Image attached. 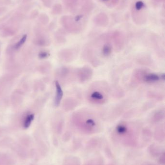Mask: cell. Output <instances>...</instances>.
<instances>
[{
	"mask_svg": "<svg viewBox=\"0 0 165 165\" xmlns=\"http://www.w3.org/2000/svg\"><path fill=\"white\" fill-rule=\"evenodd\" d=\"M108 88L104 83L98 82L92 85L88 90L87 99L95 104H103L108 99Z\"/></svg>",
	"mask_w": 165,
	"mask_h": 165,
	"instance_id": "obj_1",
	"label": "cell"
},
{
	"mask_svg": "<svg viewBox=\"0 0 165 165\" xmlns=\"http://www.w3.org/2000/svg\"><path fill=\"white\" fill-rule=\"evenodd\" d=\"M165 75L155 73H146L142 76V80L146 83H155L162 79L164 80Z\"/></svg>",
	"mask_w": 165,
	"mask_h": 165,
	"instance_id": "obj_2",
	"label": "cell"
},
{
	"mask_svg": "<svg viewBox=\"0 0 165 165\" xmlns=\"http://www.w3.org/2000/svg\"><path fill=\"white\" fill-rule=\"evenodd\" d=\"M56 87V96L55 98L54 104L56 106H58L60 104L63 96V91L58 81L55 82Z\"/></svg>",
	"mask_w": 165,
	"mask_h": 165,
	"instance_id": "obj_3",
	"label": "cell"
},
{
	"mask_svg": "<svg viewBox=\"0 0 165 165\" xmlns=\"http://www.w3.org/2000/svg\"><path fill=\"white\" fill-rule=\"evenodd\" d=\"M92 73L91 69L87 68H83L79 71V78L83 81L87 80L91 77Z\"/></svg>",
	"mask_w": 165,
	"mask_h": 165,
	"instance_id": "obj_4",
	"label": "cell"
},
{
	"mask_svg": "<svg viewBox=\"0 0 165 165\" xmlns=\"http://www.w3.org/2000/svg\"><path fill=\"white\" fill-rule=\"evenodd\" d=\"M116 131L118 134H124L128 131V127L124 124H120L116 126Z\"/></svg>",
	"mask_w": 165,
	"mask_h": 165,
	"instance_id": "obj_5",
	"label": "cell"
},
{
	"mask_svg": "<svg viewBox=\"0 0 165 165\" xmlns=\"http://www.w3.org/2000/svg\"><path fill=\"white\" fill-rule=\"evenodd\" d=\"M34 117V115L33 114H30L26 117L23 123V127L24 129H28L31 126V123L32 121H33Z\"/></svg>",
	"mask_w": 165,
	"mask_h": 165,
	"instance_id": "obj_6",
	"label": "cell"
},
{
	"mask_svg": "<svg viewBox=\"0 0 165 165\" xmlns=\"http://www.w3.org/2000/svg\"><path fill=\"white\" fill-rule=\"evenodd\" d=\"M27 38V36L26 34L24 35L22 37V38L15 44L14 48L15 49H19L25 43V42L26 41Z\"/></svg>",
	"mask_w": 165,
	"mask_h": 165,
	"instance_id": "obj_7",
	"label": "cell"
},
{
	"mask_svg": "<svg viewBox=\"0 0 165 165\" xmlns=\"http://www.w3.org/2000/svg\"><path fill=\"white\" fill-rule=\"evenodd\" d=\"M39 21H40L41 23L43 24H46L49 21V18L46 14H42L39 17Z\"/></svg>",
	"mask_w": 165,
	"mask_h": 165,
	"instance_id": "obj_8",
	"label": "cell"
},
{
	"mask_svg": "<svg viewBox=\"0 0 165 165\" xmlns=\"http://www.w3.org/2000/svg\"><path fill=\"white\" fill-rule=\"evenodd\" d=\"M61 6L60 5L57 4V5H55L54 6L53 8V13L54 15L60 14L61 12Z\"/></svg>",
	"mask_w": 165,
	"mask_h": 165,
	"instance_id": "obj_9",
	"label": "cell"
},
{
	"mask_svg": "<svg viewBox=\"0 0 165 165\" xmlns=\"http://www.w3.org/2000/svg\"><path fill=\"white\" fill-rule=\"evenodd\" d=\"M144 6V5L143 2H142L141 1H139L136 2L135 7L137 10H139L142 7H143Z\"/></svg>",
	"mask_w": 165,
	"mask_h": 165,
	"instance_id": "obj_10",
	"label": "cell"
},
{
	"mask_svg": "<svg viewBox=\"0 0 165 165\" xmlns=\"http://www.w3.org/2000/svg\"><path fill=\"white\" fill-rule=\"evenodd\" d=\"M49 54L46 52H41L39 54L38 57L41 59H44L49 56Z\"/></svg>",
	"mask_w": 165,
	"mask_h": 165,
	"instance_id": "obj_11",
	"label": "cell"
},
{
	"mask_svg": "<svg viewBox=\"0 0 165 165\" xmlns=\"http://www.w3.org/2000/svg\"><path fill=\"white\" fill-rule=\"evenodd\" d=\"M43 4L46 6V7H49L51 5V2L50 0H41Z\"/></svg>",
	"mask_w": 165,
	"mask_h": 165,
	"instance_id": "obj_12",
	"label": "cell"
},
{
	"mask_svg": "<svg viewBox=\"0 0 165 165\" xmlns=\"http://www.w3.org/2000/svg\"><path fill=\"white\" fill-rule=\"evenodd\" d=\"M38 15V12L37 10H34V11L31 13V16H30V17L31 18H34L37 16Z\"/></svg>",
	"mask_w": 165,
	"mask_h": 165,
	"instance_id": "obj_13",
	"label": "cell"
},
{
	"mask_svg": "<svg viewBox=\"0 0 165 165\" xmlns=\"http://www.w3.org/2000/svg\"><path fill=\"white\" fill-rule=\"evenodd\" d=\"M7 10V8L6 7H0V16H2Z\"/></svg>",
	"mask_w": 165,
	"mask_h": 165,
	"instance_id": "obj_14",
	"label": "cell"
}]
</instances>
